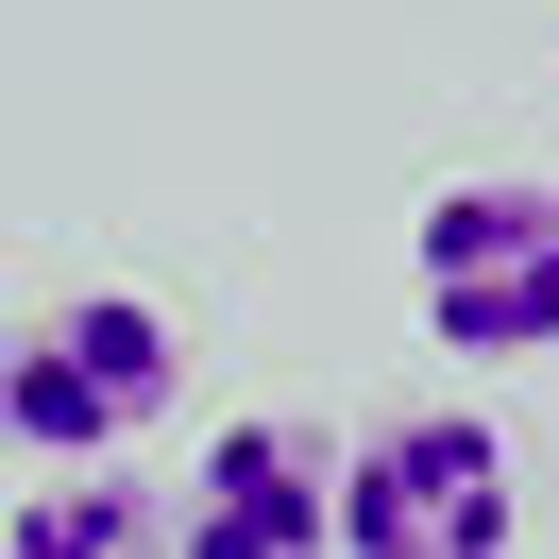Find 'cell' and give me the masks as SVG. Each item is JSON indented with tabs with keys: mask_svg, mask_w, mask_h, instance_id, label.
<instances>
[{
	"mask_svg": "<svg viewBox=\"0 0 559 559\" xmlns=\"http://www.w3.org/2000/svg\"><path fill=\"white\" fill-rule=\"evenodd\" d=\"M525 525V457L475 407H390L340 457V559H509Z\"/></svg>",
	"mask_w": 559,
	"mask_h": 559,
	"instance_id": "cell-2",
	"label": "cell"
},
{
	"mask_svg": "<svg viewBox=\"0 0 559 559\" xmlns=\"http://www.w3.org/2000/svg\"><path fill=\"white\" fill-rule=\"evenodd\" d=\"M407 288H424L441 356H559V187L543 170L441 187L424 238H407Z\"/></svg>",
	"mask_w": 559,
	"mask_h": 559,
	"instance_id": "cell-3",
	"label": "cell"
},
{
	"mask_svg": "<svg viewBox=\"0 0 559 559\" xmlns=\"http://www.w3.org/2000/svg\"><path fill=\"white\" fill-rule=\"evenodd\" d=\"M170 559H340V457L288 407L204 424V475H187V509H170Z\"/></svg>",
	"mask_w": 559,
	"mask_h": 559,
	"instance_id": "cell-4",
	"label": "cell"
},
{
	"mask_svg": "<svg viewBox=\"0 0 559 559\" xmlns=\"http://www.w3.org/2000/svg\"><path fill=\"white\" fill-rule=\"evenodd\" d=\"M170 390H187L170 306H136V288H69V306H35L17 340H0V441L51 457V475H119V441H153Z\"/></svg>",
	"mask_w": 559,
	"mask_h": 559,
	"instance_id": "cell-1",
	"label": "cell"
},
{
	"mask_svg": "<svg viewBox=\"0 0 559 559\" xmlns=\"http://www.w3.org/2000/svg\"><path fill=\"white\" fill-rule=\"evenodd\" d=\"M0 559H170V525H153L136 475H51V491H17Z\"/></svg>",
	"mask_w": 559,
	"mask_h": 559,
	"instance_id": "cell-5",
	"label": "cell"
}]
</instances>
